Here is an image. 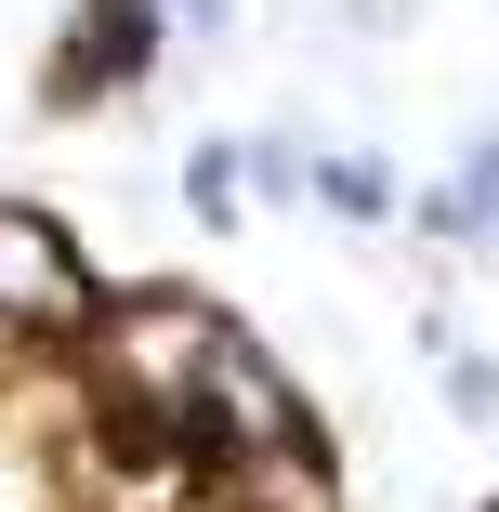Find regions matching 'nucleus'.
Returning <instances> with one entry per match:
<instances>
[{"instance_id": "nucleus-4", "label": "nucleus", "mask_w": 499, "mask_h": 512, "mask_svg": "<svg viewBox=\"0 0 499 512\" xmlns=\"http://www.w3.org/2000/svg\"><path fill=\"white\" fill-rule=\"evenodd\" d=\"M158 53V0H79V40H66V106H92V92H132Z\"/></svg>"}, {"instance_id": "nucleus-5", "label": "nucleus", "mask_w": 499, "mask_h": 512, "mask_svg": "<svg viewBox=\"0 0 499 512\" xmlns=\"http://www.w3.org/2000/svg\"><path fill=\"white\" fill-rule=\"evenodd\" d=\"M224 512H342L329 447H316V434H289V447H237V460H224Z\"/></svg>"}, {"instance_id": "nucleus-8", "label": "nucleus", "mask_w": 499, "mask_h": 512, "mask_svg": "<svg viewBox=\"0 0 499 512\" xmlns=\"http://www.w3.org/2000/svg\"><path fill=\"white\" fill-rule=\"evenodd\" d=\"M447 407L486 434V421H499V368H486V355H460V368H447Z\"/></svg>"}, {"instance_id": "nucleus-3", "label": "nucleus", "mask_w": 499, "mask_h": 512, "mask_svg": "<svg viewBox=\"0 0 499 512\" xmlns=\"http://www.w3.org/2000/svg\"><path fill=\"white\" fill-rule=\"evenodd\" d=\"M289 434H303V394H289V368H276L250 329H224V342H211V381H197V460L289 447Z\"/></svg>"}, {"instance_id": "nucleus-9", "label": "nucleus", "mask_w": 499, "mask_h": 512, "mask_svg": "<svg viewBox=\"0 0 499 512\" xmlns=\"http://www.w3.org/2000/svg\"><path fill=\"white\" fill-rule=\"evenodd\" d=\"M171 14H184V27H224V14H237V0H171Z\"/></svg>"}, {"instance_id": "nucleus-7", "label": "nucleus", "mask_w": 499, "mask_h": 512, "mask_svg": "<svg viewBox=\"0 0 499 512\" xmlns=\"http://www.w3.org/2000/svg\"><path fill=\"white\" fill-rule=\"evenodd\" d=\"M237 171H250L237 145H197V158H184V211H197V224H237V197H250Z\"/></svg>"}, {"instance_id": "nucleus-2", "label": "nucleus", "mask_w": 499, "mask_h": 512, "mask_svg": "<svg viewBox=\"0 0 499 512\" xmlns=\"http://www.w3.org/2000/svg\"><path fill=\"white\" fill-rule=\"evenodd\" d=\"M92 263L53 211H27V197H0V342H92Z\"/></svg>"}, {"instance_id": "nucleus-6", "label": "nucleus", "mask_w": 499, "mask_h": 512, "mask_svg": "<svg viewBox=\"0 0 499 512\" xmlns=\"http://www.w3.org/2000/svg\"><path fill=\"white\" fill-rule=\"evenodd\" d=\"M316 184H329V211H355V224H381V211H394V171H381L368 145H342V158H316Z\"/></svg>"}, {"instance_id": "nucleus-1", "label": "nucleus", "mask_w": 499, "mask_h": 512, "mask_svg": "<svg viewBox=\"0 0 499 512\" xmlns=\"http://www.w3.org/2000/svg\"><path fill=\"white\" fill-rule=\"evenodd\" d=\"M211 342L224 316L197 289H119L92 316V407H106L119 447H197V381H211Z\"/></svg>"}]
</instances>
